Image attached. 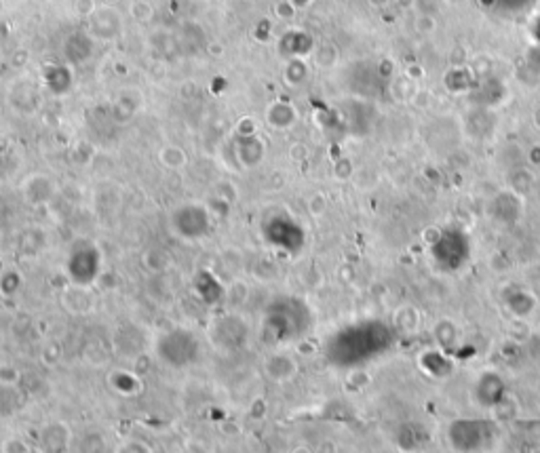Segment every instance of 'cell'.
<instances>
[{"mask_svg":"<svg viewBox=\"0 0 540 453\" xmlns=\"http://www.w3.org/2000/svg\"><path fill=\"white\" fill-rule=\"evenodd\" d=\"M500 438V428L494 419L460 417L447 428V440L456 453H483Z\"/></svg>","mask_w":540,"mask_h":453,"instance_id":"cell-1","label":"cell"},{"mask_svg":"<svg viewBox=\"0 0 540 453\" xmlns=\"http://www.w3.org/2000/svg\"><path fill=\"white\" fill-rule=\"evenodd\" d=\"M171 228L181 238H200L211 230V213L202 204H184L173 211Z\"/></svg>","mask_w":540,"mask_h":453,"instance_id":"cell-2","label":"cell"},{"mask_svg":"<svg viewBox=\"0 0 540 453\" xmlns=\"http://www.w3.org/2000/svg\"><path fill=\"white\" fill-rule=\"evenodd\" d=\"M468 242L458 234H441L432 247V257L437 265L445 272L460 270L468 259Z\"/></svg>","mask_w":540,"mask_h":453,"instance_id":"cell-3","label":"cell"},{"mask_svg":"<svg viewBox=\"0 0 540 453\" xmlns=\"http://www.w3.org/2000/svg\"><path fill=\"white\" fill-rule=\"evenodd\" d=\"M504 400H506V386L498 373L487 371L475 381V402L477 405H481L485 409H496Z\"/></svg>","mask_w":540,"mask_h":453,"instance_id":"cell-4","label":"cell"},{"mask_svg":"<svg viewBox=\"0 0 540 453\" xmlns=\"http://www.w3.org/2000/svg\"><path fill=\"white\" fill-rule=\"evenodd\" d=\"M72 442V432L63 421H51L40 430L38 447L42 453H65Z\"/></svg>","mask_w":540,"mask_h":453,"instance_id":"cell-5","label":"cell"},{"mask_svg":"<svg viewBox=\"0 0 540 453\" xmlns=\"http://www.w3.org/2000/svg\"><path fill=\"white\" fill-rule=\"evenodd\" d=\"M264 373L274 383H285V381H291L295 377L297 362L285 352H274L264 360Z\"/></svg>","mask_w":540,"mask_h":453,"instance_id":"cell-6","label":"cell"},{"mask_svg":"<svg viewBox=\"0 0 540 453\" xmlns=\"http://www.w3.org/2000/svg\"><path fill=\"white\" fill-rule=\"evenodd\" d=\"M61 301H63V308L74 316H84L95 306V297H91L84 284H72L70 289H65Z\"/></svg>","mask_w":540,"mask_h":453,"instance_id":"cell-7","label":"cell"},{"mask_svg":"<svg viewBox=\"0 0 540 453\" xmlns=\"http://www.w3.org/2000/svg\"><path fill=\"white\" fill-rule=\"evenodd\" d=\"M264 141L257 135H240V141L236 145V158L245 169L257 166L264 158Z\"/></svg>","mask_w":540,"mask_h":453,"instance_id":"cell-8","label":"cell"},{"mask_svg":"<svg viewBox=\"0 0 540 453\" xmlns=\"http://www.w3.org/2000/svg\"><path fill=\"white\" fill-rule=\"evenodd\" d=\"M55 194V185L46 175H32L25 183H23V196L32 202V204H40L51 200Z\"/></svg>","mask_w":540,"mask_h":453,"instance_id":"cell-9","label":"cell"},{"mask_svg":"<svg viewBox=\"0 0 540 453\" xmlns=\"http://www.w3.org/2000/svg\"><path fill=\"white\" fill-rule=\"evenodd\" d=\"M120 29V17L116 11L101 8L91 15V32L97 34L99 38H114Z\"/></svg>","mask_w":540,"mask_h":453,"instance_id":"cell-10","label":"cell"},{"mask_svg":"<svg viewBox=\"0 0 540 453\" xmlns=\"http://www.w3.org/2000/svg\"><path fill=\"white\" fill-rule=\"evenodd\" d=\"M266 118H268V122H270L274 129H289V126L295 122L297 114H295V110H293L287 101H276V103H272V105L268 107Z\"/></svg>","mask_w":540,"mask_h":453,"instance_id":"cell-11","label":"cell"},{"mask_svg":"<svg viewBox=\"0 0 540 453\" xmlns=\"http://www.w3.org/2000/svg\"><path fill=\"white\" fill-rule=\"evenodd\" d=\"M158 162L171 171H177V169H184L186 162H188V156L184 152V147L175 145V143H167L158 150Z\"/></svg>","mask_w":540,"mask_h":453,"instance_id":"cell-12","label":"cell"},{"mask_svg":"<svg viewBox=\"0 0 540 453\" xmlns=\"http://www.w3.org/2000/svg\"><path fill=\"white\" fill-rule=\"evenodd\" d=\"M435 339L443 352L454 350L458 346V327L451 320H441L435 324Z\"/></svg>","mask_w":540,"mask_h":453,"instance_id":"cell-13","label":"cell"},{"mask_svg":"<svg viewBox=\"0 0 540 453\" xmlns=\"http://www.w3.org/2000/svg\"><path fill=\"white\" fill-rule=\"evenodd\" d=\"M397 329L399 331H405V333H416L418 327H420V312L411 306H401L397 310Z\"/></svg>","mask_w":540,"mask_h":453,"instance_id":"cell-14","label":"cell"},{"mask_svg":"<svg viewBox=\"0 0 540 453\" xmlns=\"http://www.w3.org/2000/svg\"><path fill=\"white\" fill-rule=\"evenodd\" d=\"M108 445L101 432H86L76 445V453H105Z\"/></svg>","mask_w":540,"mask_h":453,"instance_id":"cell-15","label":"cell"},{"mask_svg":"<svg viewBox=\"0 0 540 453\" xmlns=\"http://www.w3.org/2000/svg\"><path fill=\"white\" fill-rule=\"evenodd\" d=\"M141 259H143V265H146L150 272H154V274H162V272L169 268V263H171V257H169L165 251H160V249H150V251H146V255H143Z\"/></svg>","mask_w":540,"mask_h":453,"instance_id":"cell-16","label":"cell"},{"mask_svg":"<svg viewBox=\"0 0 540 453\" xmlns=\"http://www.w3.org/2000/svg\"><path fill=\"white\" fill-rule=\"evenodd\" d=\"M65 74H70V70L63 67V65H51V67H46V84H49V88H51L53 93H65V91L70 88L65 82L59 80V78L65 76Z\"/></svg>","mask_w":540,"mask_h":453,"instance_id":"cell-17","label":"cell"},{"mask_svg":"<svg viewBox=\"0 0 540 453\" xmlns=\"http://www.w3.org/2000/svg\"><path fill=\"white\" fill-rule=\"evenodd\" d=\"M21 381V371L11 362H0V386L11 388Z\"/></svg>","mask_w":540,"mask_h":453,"instance_id":"cell-18","label":"cell"},{"mask_svg":"<svg viewBox=\"0 0 540 453\" xmlns=\"http://www.w3.org/2000/svg\"><path fill=\"white\" fill-rule=\"evenodd\" d=\"M72 257H74V259H78V261H82V263H95V261H97L95 251H86V253H82V251H74V255H72ZM82 268H84V265H78V268L70 270V274H72V278H74V284H78V282H80Z\"/></svg>","mask_w":540,"mask_h":453,"instance_id":"cell-19","label":"cell"},{"mask_svg":"<svg viewBox=\"0 0 540 453\" xmlns=\"http://www.w3.org/2000/svg\"><path fill=\"white\" fill-rule=\"evenodd\" d=\"M2 453H30L27 442L19 436H8L2 440Z\"/></svg>","mask_w":540,"mask_h":453,"instance_id":"cell-20","label":"cell"},{"mask_svg":"<svg viewBox=\"0 0 540 453\" xmlns=\"http://www.w3.org/2000/svg\"><path fill=\"white\" fill-rule=\"evenodd\" d=\"M116 453H152V449L143 442V440H124Z\"/></svg>","mask_w":540,"mask_h":453,"instance_id":"cell-21","label":"cell"},{"mask_svg":"<svg viewBox=\"0 0 540 453\" xmlns=\"http://www.w3.org/2000/svg\"><path fill=\"white\" fill-rule=\"evenodd\" d=\"M131 15L137 19V21H148L152 17V6L146 2V0H135L133 6H131Z\"/></svg>","mask_w":540,"mask_h":453,"instance_id":"cell-22","label":"cell"},{"mask_svg":"<svg viewBox=\"0 0 540 453\" xmlns=\"http://www.w3.org/2000/svg\"><path fill=\"white\" fill-rule=\"evenodd\" d=\"M295 76H306V67H304L300 61H291V63H289V70H287V78L300 82V78H295Z\"/></svg>","mask_w":540,"mask_h":453,"instance_id":"cell-23","label":"cell"},{"mask_svg":"<svg viewBox=\"0 0 540 453\" xmlns=\"http://www.w3.org/2000/svg\"><path fill=\"white\" fill-rule=\"evenodd\" d=\"M74 8H76L80 15H84V17H91V15L95 13V4H93V0H78Z\"/></svg>","mask_w":540,"mask_h":453,"instance_id":"cell-24","label":"cell"},{"mask_svg":"<svg viewBox=\"0 0 540 453\" xmlns=\"http://www.w3.org/2000/svg\"><path fill=\"white\" fill-rule=\"evenodd\" d=\"M323 209H325V198H323L321 194H316L314 198H310V213L321 215V213H323Z\"/></svg>","mask_w":540,"mask_h":453,"instance_id":"cell-25","label":"cell"},{"mask_svg":"<svg viewBox=\"0 0 540 453\" xmlns=\"http://www.w3.org/2000/svg\"><path fill=\"white\" fill-rule=\"evenodd\" d=\"M314 453H335V447H333V442L325 440V442L319 445V449H316Z\"/></svg>","mask_w":540,"mask_h":453,"instance_id":"cell-26","label":"cell"},{"mask_svg":"<svg viewBox=\"0 0 540 453\" xmlns=\"http://www.w3.org/2000/svg\"><path fill=\"white\" fill-rule=\"evenodd\" d=\"M291 453H312L306 445H297V447H293L291 449Z\"/></svg>","mask_w":540,"mask_h":453,"instance_id":"cell-27","label":"cell"},{"mask_svg":"<svg viewBox=\"0 0 540 453\" xmlns=\"http://www.w3.org/2000/svg\"><path fill=\"white\" fill-rule=\"evenodd\" d=\"M532 453H540V449H534V451H532Z\"/></svg>","mask_w":540,"mask_h":453,"instance_id":"cell-28","label":"cell"},{"mask_svg":"<svg viewBox=\"0 0 540 453\" xmlns=\"http://www.w3.org/2000/svg\"><path fill=\"white\" fill-rule=\"evenodd\" d=\"M0 432H2V424H0Z\"/></svg>","mask_w":540,"mask_h":453,"instance_id":"cell-29","label":"cell"},{"mask_svg":"<svg viewBox=\"0 0 540 453\" xmlns=\"http://www.w3.org/2000/svg\"><path fill=\"white\" fill-rule=\"evenodd\" d=\"M112 2H114V0H112Z\"/></svg>","mask_w":540,"mask_h":453,"instance_id":"cell-30","label":"cell"}]
</instances>
